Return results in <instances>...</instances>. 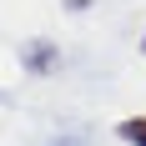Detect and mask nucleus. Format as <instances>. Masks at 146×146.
<instances>
[{"mask_svg":"<svg viewBox=\"0 0 146 146\" xmlns=\"http://www.w3.org/2000/svg\"><path fill=\"white\" fill-rule=\"evenodd\" d=\"M50 60H56V45H25V66L30 71H50Z\"/></svg>","mask_w":146,"mask_h":146,"instance_id":"nucleus-1","label":"nucleus"},{"mask_svg":"<svg viewBox=\"0 0 146 146\" xmlns=\"http://www.w3.org/2000/svg\"><path fill=\"white\" fill-rule=\"evenodd\" d=\"M121 141H126V146H146V116L121 121Z\"/></svg>","mask_w":146,"mask_h":146,"instance_id":"nucleus-2","label":"nucleus"},{"mask_svg":"<svg viewBox=\"0 0 146 146\" xmlns=\"http://www.w3.org/2000/svg\"><path fill=\"white\" fill-rule=\"evenodd\" d=\"M141 50H146V35H141Z\"/></svg>","mask_w":146,"mask_h":146,"instance_id":"nucleus-3","label":"nucleus"}]
</instances>
